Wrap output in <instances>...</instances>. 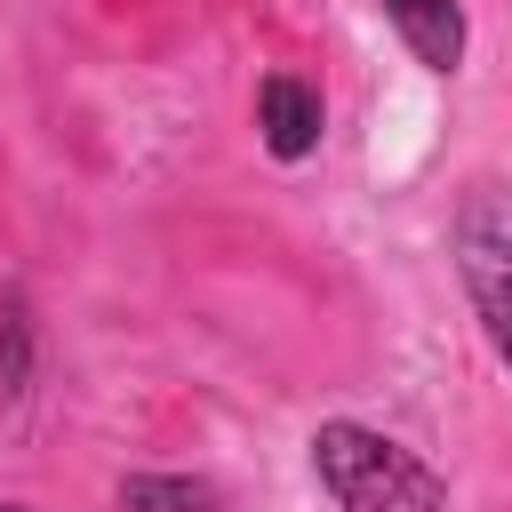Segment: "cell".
Here are the masks:
<instances>
[{"instance_id":"cell-1","label":"cell","mask_w":512,"mask_h":512,"mask_svg":"<svg viewBox=\"0 0 512 512\" xmlns=\"http://www.w3.org/2000/svg\"><path fill=\"white\" fill-rule=\"evenodd\" d=\"M312 464L328 480V496L344 512H440L448 488L432 464H416L408 448H392L368 424H320L312 432Z\"/></svg>"},{"instance_id":"cell-2","label":"cell","mask_w":512,"mask_h":512,"mask_svg":"<svg viewBox=\"0 0 512 512\" xmlns=\"http://www.w3.org/2000/svg\"><path fill=\"white\" fill-rule=\"evenodd\" d=\"M456 264H464V288H472L496 352L512 360V184H472V192H464Z\"/></svg>"},{"instance_id":"cell-3","label":"cell","mask_w":512,"mask_h":512,"mask_svg":"<svg viewBox=\"0 0 512 512\" xmlns=\"http://www.w3.org/2000/svg\"><path fill=\"white\" fill-rule=\"evenodd\" d=\"M256 120H264V144H272L280 160H304V152L320 144V88H304L296 72H272V80L256 88Z\"/></svg>"},{"instance_id":"cell-4","label":"cell","mask_w":512,"mask_h":512,"mask_svg":"<svg viewBox=\"0 0 512 512\" xmlns=\"http://www.w3.org/2000/svg\"><path fill=\"white\" fill-rule=\"evenodd\" d=\"M384 16H392L400 40L416 48V64L456 72V56H464V16H456V0H384Z\"/></svg>"},{"instance_id":"cell-5","label":"cell","mask_w":512,"mask_h":512,"mask_svg":"<svg viewBox=\"0 0 512 512\" xmlns=\"http://www.w3.org/2000/svg\"><path fill=\"white\" fill-rule=\"evenodd\" d=\"M120 504L128 512H216V488L208 480H120Z\"/></svg>"},{"instance_id":"cell-6","label":"cell","mask_w":512,"mask_h":512,"mask_svg":"<svg viewBox=\"0 0 512 512\" xmlns=\"http://www.w3.org/2000/svg\"><path fill=\"white\" fill-rule=\"evenodd\" d=\"M0 512H16V504H0Z\"/></svg>"}]
</instances>
